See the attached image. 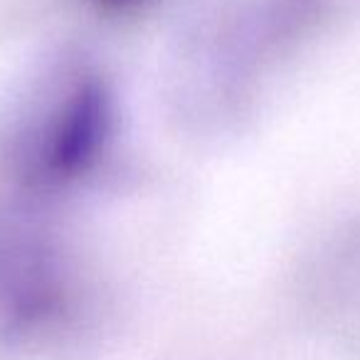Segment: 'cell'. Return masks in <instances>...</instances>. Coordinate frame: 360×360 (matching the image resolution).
Returning <instances> with one entry per match:
<instances>
[{
  "label": "cell",
  "mask_w": 360,
  "mask_h": 360,
  "mask_svg": "<svg viewBox=\"0 0 360 360\" xmlns=\"http://www.w3.org/2000/svg\"><path fill=\"white\" fill-rule=\"evenodd\" d=\"M109 129V99L99 82L86 79L70 89L47 124L37 163L50 178L75 175L94 158Z\"/></svg>",
  "instance_id": "6da1fadb"
},
{
  "label": "cell",
  "mask_w": 360,
  "mask_h": 360,
  "mask_svg": "<svg viewBox=\"0 0 360 360\" xmlns=\"http://www.w3.org/2000/svg\"><path fill=\"white\" fill-rule=\"evenodd\" d=\"M109 6H124V3H131V0H104Z\"/></svg>",
  "instance_id": "7a4b0ae2"
}]
</instances>
